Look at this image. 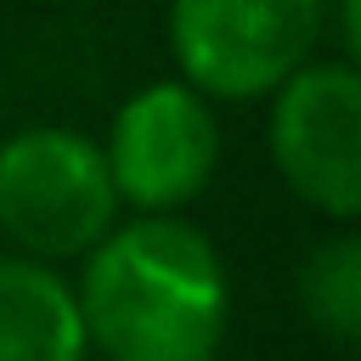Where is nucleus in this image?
<instances>
[{"instance_id":"obj_1","label":"nucleus","mask_w":361,"mask_h":361,"mask_svg":"<svg viewBox=\"0 0 361 361\" xmlns=\"http://www.w3.org/2000/svg\"><path fill=\"white\" fill-rule=\"evenodd\" d=\"M73 305L102 361H214L231 322V276L192 220L130 214L79 259Z\"/></svg>"},{"instance_id":"obj_4","label":"nucleus","mask_w":361,"mask_h":361,"mask_svg":"<svg viewBox=\"0 0 361 361\" xmlns=\"http://www.w3.org/2000/svg\"><path fill=\"white\" fill-rule=\"evenodd\" d=\"M265 147L282 186L299 203H310L333 226H350L361 214V73L355 62L310 56L305 68H293L271 90Z\"/></svg>"},{"instance_id":"obj_3","label":"nucleus","mask_w":361,"mask_h":361,"mask_svg":"<svg viewBox=\"0 0 361 361\" xmlns=\"http://www.w3.org/2000/svg\"><path fill=\"white\" fill-rule=\"evenodd\" d=\"M327 0H169V56L209 102H259L322 45Z\"/></svg>"},{"instance_id":"obj_7","label":"nucleus","mask_w":361,"mask_h":361,"mask_svg":"<svg viewBox=\"0 0 361 361\" xmlns=\"http://www.w3.org/2000/svg\"><path fill=\"white\" fill-rule=\"evenodd\" d=\"M299 310L316 333L355 344L361 338V237L344 226L316 243L299 265Z\"/></svg>"},{"instance_id":"obj_2","label":"nucleus","mask_w":361,"mask_h":361,"mask_svg":"<svg viewBox=\"0 0 361 361\" xmlns=\"http://www.w3.org/2000/svg\"><path fill=\"white\" fill-rule=\"evenodd\" d=\"M118 226V192L102 141L68 124H28L0 141V237L11 254L85 259Z\"/></svg>"},{"instance_id":"obj_5","label":"nucleus","mask_w":361,"mask_h":361,"mask_svg":"<svg viewBox=\"0 0 361 361\" xmlns=\"http://www.w3.org/2000/svg\"><path fill=\"white\" fill-rule=\"evenodd\" d=\"M118 209L135 214H180L220 169V118L203 90L186 79L141 85L102 141Z\"/></svg>"},{"instance_id":"obj_6","label":"nucleus","mask_w":361,"mask_h":361,"mask_svg":"<svg viewBox=\"0 0 361 361\" xmlns=\"http://www.w3.org/2000/svg\"><path fill=\"white\" fill-rule=\"evenodd\" d=\"M73 282L28 254H0V361H85Z\"/></svg>"}]
</instances>
